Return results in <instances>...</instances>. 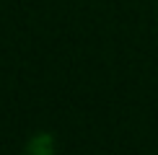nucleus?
Instances as JSON below:
<instances>
[{
  "label": "nucleus",
  "instance_id": "f257e3e1",
  "mask_svg": "<svg viewBox=\"0 0 158 155\" xmlns=\"http://www.w3.org/2000/svg\"><path fill=\"white\" fill-rule=\"evenodd\" d=\"M29 150H31V153H44V155L52 153V150H55V145H52V137H49V134H36V137L31 140Z\"/></svg>",
  "mask_w": 158,
  "mask_h": 155
}]
</instances>
